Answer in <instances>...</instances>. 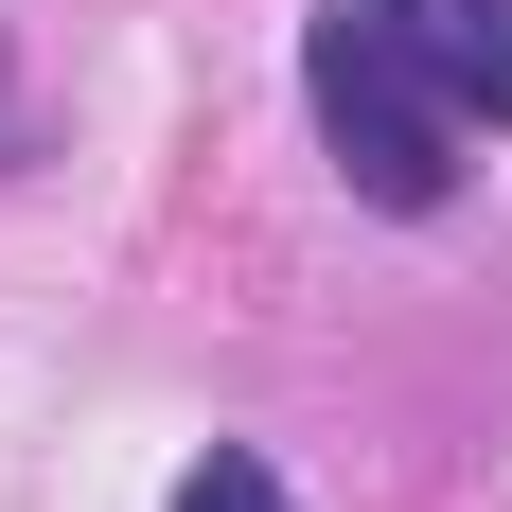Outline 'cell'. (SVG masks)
Listing matches in <instances>:
<instances>
[{
  "label": "cell",
  "instance_id": "cell-1",
  "mask_svg": "<svg viewBox=\"0 0 512 512\" xmlns=\"http://www.w3.org/2000/svg\"><path fill=\"white\" fill-rule=\"evenodd\" d=\"M301 89H318V142H336V177H354L371 212H442V195H460V106L424 89L407 53L354 18V0H318Z\"/></svg>",
  "mask_w": 512,
  "mask_h": 512
},
{
  "label": "cell",
  "instance_id": "cell-2",
  "mask_svg": "<svg viewBox=\"0 0 512 512\" xmlns=\"http://www.w3.org/2000/svg\"><path fill=\"white\" fill-rule=\"evenodd\" d=\"M354 18L407 53L460 124H512V0H354Z\"/></svg>",
  "mask_w": 512,
  "mask_h": 512
},
{
  "label": "cell",
  "instance_id": "cell-3",
  "mask_svg": "<svg viewBox=\"0 0 512 512\" xmlns=\"http://www.w3.org/2000/svg\"><path fill=\"white\" fill-rule=\"evenodd\" d=\"M177 512H283V477H265V460H230V442H212V460L177 477Z\"/></svg>",
  "mask_w": 512,
  "mask_h": 512
}]
</instances>
